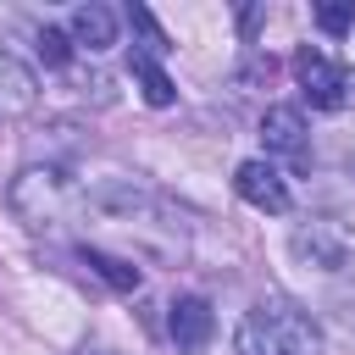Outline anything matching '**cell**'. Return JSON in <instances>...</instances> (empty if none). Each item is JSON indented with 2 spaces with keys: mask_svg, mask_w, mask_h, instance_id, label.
Wrapping results in <instances>:
<instances>
[{
  "mask_svg": "<svg viewBox=\"0 0 355 355\" xmlns=\"http://www.w3.org/2000/svg\"><path fill=\"white\" fill-rule=\"evenodd\" d=\"M233 349L239 355H322V327L311 311L288 300H261L239 316Z\"/></svg>",
  "mask_w": 355,
  "mask_h": 355,
  "instance_id": "obj_1",
  "label": "cell"
},
{
  "mask_svg": "<svg viewBox=\"0 0 355 355\" xmlns=\"http://www.w3.org/2000/svg\"><path fill=\"white\" fill-rule=\"evenodd\" d=\"M6 200L28 227H55L72 211H83V183H72L67 166L44 161V166H22L11 178V189H6Z\"/></svg>",
  "mask_w": 355,
  "mask_h": 355,
  "instance_id": "obj_2",
  "label": "cell"
},
{
  "mask_svg": "<svg viewBox=\"0 0 355 355\" xmlns=\"http://www.w3.org/2000/svg\"><path fill=\"white\" fill-rule=\"evenodd\" d=\"M294 78H300V89H305V100L316 111H338L349 100V72L338 61H327L322 50H311V44L294 55Z\"/></svg>",
  "mask_w": 355,
  "mask_h": 355,
  "instance_id": "obj_3",
  "label": "cell"
},
{
  "mask_svg": "<svg viewBox=\"0 0 355 355\" xmlns=\"http://www.w3.org/2000/svg\"><path fill=\"white\" fill-rule=\"evenodd\" d=\"M233 189H239V200H244V205H255V211H266V216H283V211L294 205V194H288L283 172H277L266 155H255V161H239V172H233Z\"/></svg>",
  "mask_w": 355,
  "mask_h": 355,
  "instance_id": "obj_4",
  "label": "cell"
},
{
  "mask_svg": "<svg viewBox=\"0 0 355 355\" xmlns=\"http://www.w3.org/2000/svg\"><path fill=\"white\" fill-rule=\"evenodd\" d=\"M261 144H266V161H272V155L305 161V155H311L305 111H300V105H266V116H261Z\"/></svg>",
  "mask_w": 355,
  "mask_h": 355,
  "instance_id": "obj_5",
  "label": "cell"
},
{
  "mask_svg": "<svg viewBox=\"0 0 355 355\" xmlns=\"http://www.w3.org/2000/svg\"><path fill=\"white\" fill-rule=\"evenodd\" d=\"M166 327H172V344H178L183 355L205 349V344H211V333H216L211 300H200V294H183V300H172V311H166Z\"/></svg>",
  "mask_w": 355,
  "mask_h": 355,
  "instance_id": "obj_6",
  "label": "cell"
},
{
  "mask_svg": "<svg viewBox=\"0 0 355 355\" xmlns=\"http://www.w3.org/2000/svg\"><path fill=\"white\" fill-rule=\"evenodd\" d=\"M294 255L311 261V266H322V272H338L344 255H349V244H344V233L333 222H311V227L294 233Z\"/></svg>",
  "mask_w": 355,
  "mask_h": 355,
  "instance_id": "obj_7",
  "label": "cell"
},
{
  "mask_svg": "<svg viewBox=\"0 0 355 355\" xmlns=\"http://www.w3.org/2000/svg\"><path fill=\"white\" fill-rule=\"evenodd\" d=\"M67 39L83 44V50H111V44H116V11L100 6V0L78 6V11L67 17Z\"/></svg>",
  "mask_w": 355,
  "mask_h": 355,
  "instance_id": "obj_8",
  "label": "cell"
},
{
  "mask_svg": "<svg viewBox=\"0 0 355 355\" xmlns=\"http://www.w3.org/2000/svg\"><path fill=\"white\" fill-rule=\"evenodd\" d=\"M33 100H39V78L11 50H0V105L6 111H33Z\"/></svg>",
  "mask_w": 355,
  "mask_h": 355,
  "instance_id": "obj_9",
  "label": "cell"
},
{
  "mask_svg": "<svg viewBox=\"0 0 355 355\" xmlns=\"http://www.w3.org/2000/svg\"><path fill=\"white\" fill-rule=\"evenodd\" d=\"M83 261H89V266H94V272H100V277H105L116 294H133V288L144 283V277H139V266H133V261H122V255H105V250H83Z\"/></svg>",
  "mask_w": 355,
  "mask_h": 355,
  "instance_id": "obj_10",
  "label": "cell"
},
{
  "mask_svg": "<svg viewBox=\"0 0 355 355\" xmlns=\"http://www.w3.org/2000/svg\"><path fill=\"white\" fill-rule=\"evenodd\" d=\"M133 78H139V89H144V100H150V105H172V100H178V89H172V78L161 72V61L133 55Z\"/></svg>",
  "mask_w": 355,
  "mask_h": 355,
  "instance_id": "obj_11",
  "label": "cell"
},
{
  "mask_svg": "<svg viewBox=\"0 0 355 355\" xmlns=\"http://www.w3.org/2000/svg\"><path fill=\"white\" fill-rule=\"evenodd\" d=\"M122 17H128V28H133V33L144 39V50H139V55H150V61H155L161 50H172V44H166V33H161V22H155V17L144 11V6H128Z\"/></svg>",
  "mask_w": 355,
  "mask_h": 355,
  "instance_id": "obj_12",
  "label": "cell"
},
{
  "mask_svg": "<svg viewBox=\"0 0 355 355\" xmlns=\"http://www.w3.org/2000/svg\"><path fill=\"white\" fill-rule=\"evenodd\" d=\"M33 50H39V61H44V67H67V61H72V39H67L61 28H39Z\"/></svg>",
  "mask_w": 355,
  "mask_h": 355,
  "instance_id": "obj_13",
  "label": "cell"
},
{
  "mask_svg": "<svg viewBox=\"0 0 355 355\" xmlns=\"http://www.w3.org/2000/svg\"><path fill=\"white\" fill-rule=\"evenodd\" d=\"M355 22V6H316V28L322 33H344Z\"/></svg>",
  "mask_w": 355,
  "mask_h": 355,
  "instance_id": "obj_14",
  "label": "cell"
}]
</instances>
